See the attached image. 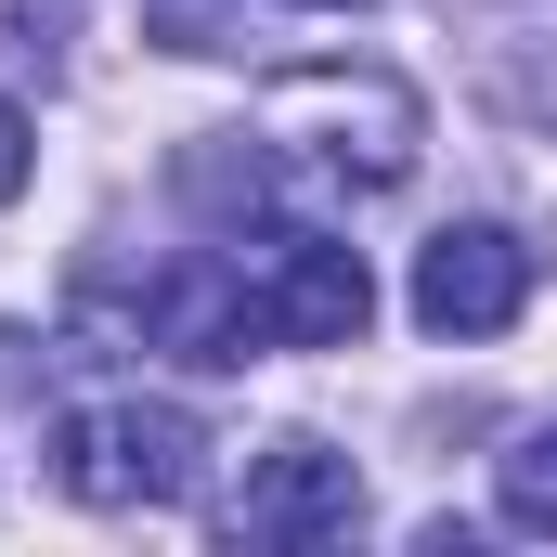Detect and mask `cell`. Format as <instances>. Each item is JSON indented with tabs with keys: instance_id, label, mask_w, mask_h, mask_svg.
Returning a JSON list of instances; mask_svg holds the SVG:
<instances>
[{
	"instance_id": "obj_1",
	"label": "cell",
	"mask_w": 557,
	"mask_h": 557,
	"mask_svg": "<svg viewBox=\"0 0 557 557\" xmlns=\"http://www.w3.org/2000/svg\"><path fill=\"white\" fill-rule=\"evenodd\" d=\"M195 467H208V428L182 416V403H78V416L52 428V480H65L78 506H104V519L182 506Z\"/></svg>"
},
{
	"instance_id": "obj_2",
	"label": "cell",
	"mask_w": 557,
	"mask_h": 557,
	"mask_svg": "<svg viewBox=\"0 0 557 557\" xmlns=\"http://www.w3.org/2000/svg\"><path fill=\"white\" fill-rule=\"evenodd\" d=\"M260 131H273V143H311V156L350 169V182H403L416 143H428V117H416V91L376 78V65H298V78H273Z\"/></svg>"
},
{
	"instance_id": "obj_3",
	"label": "cell",
	"mask_w": 557,
	"mask_h": 557,
	"mask_svg": "<svg viewBox=\"0 0 557 557\" xmlns=\"http://www.w3.org/2000/svg\"><path fill=\"white\" fill-rule=\"evenodd\" d=\"M260 337L273 350H350L363 324H376V273H363V247H337V234H273L260 247Z\"/></svg>"
},
{
	"instance_id": "obj_4",
	"label": "cell",
	"mask_w": 557,
	"mask_h": 557,
	"mask_svg": "<svg viewBox=\"0 0 557 557\" xmlns=\"http://www.w3.org/2000/svg\"><path fill=\"white\" fill-rule=\"evenodd\" d=\"M532 311V247L506 221H441L416 247V324L428 337H506Z\"/></svg>"
},
{
	"instance_id": "obj_5",
	"label": "cell",
	"mask_w": 557,
	"mask_h": 557,
	"mask_svg": "<svg viewBox=\"0 0 557 557\" xmlns=\"http://www.w3.org/2000/svg\"><path fill=\"white\" fill-rule=\"evenodd\" d=\"M337 532H363V467L324 441H273L234 493V545H337Z\"/></svg>"
},
{
	"instance_id": "obj_6",
	"label": "cell",
	"mask_w": 557,
	"mask_h": 557,
	"mask_svg": "<svg viewBox=\"0 0 557 557\" xmlns=\"http://www.w3.org/2000/svg\"><path fill=\"white\" fill-rule=\"evenodd\" d=\"M143 337H169L182 363H260L273 350L260 298H247V260H221V247H195V260H169L143 285Z\"/></svg>"
},
{
	"instance_id": "obj_7",
	"label": "cell",
	"mask_w": 557,
	"mask_h": 557,
	"mask_svg": "<svg viewBox=\"0 0 557 557\" xmlns=\"http://www.w3.org/2000/svg\"><path fill=\"white\" fill-rule=\"evenodd\" d=\"M493 506H506V532L557 545V428H519V441L493 454Z\"/></svg>"
},
{
	"instance_id": "obj_8",
	"label": "cell",
	"mask_w": 557,
	"mask_h": 557,
	"mask_svg": "<svg viewBox=\"0 0 557 557\" xmlns=\"http://www.w3.org/2000/svg\"><path fill=\"white\" fill-rule=\"evenodd\" d=\"M0 52H65V0H0Z\"/></svg>"
},
{
	"instance_id": "obj_9",
	"label": "cell",
	"mask_w": 557,
	"mask_h": 557,
	"mask_svg": "<svg viewBox=\"0 0 557 557\" xmlns=\"http://www.w3.org/2000/svg\"><path fill=\"white\" fill-rule=\"evenodd\" d=\"M26 169H39V143H26V104H0V208L26 195Z\"/></svg>"
},
{
	"instance_id": "obj_10",
	"label": "cell",
	"mask_w": 557,
	"mask_h": 557,
	"mask_svg": "<svg viewBox=\"0 0 557 557\" xmlns=\"http://www.w3.org/2000/svg\"><path fill=\"white\" fill-rule=\"evenodd\" d=\"M506 91H519L532 117H557V52H506Z\"/></svg>"
},
{
	"instance_id": "obj_11",
	"label": "cell",
	"mask_w": 557,
	"mask_h": 557,
	"mask_svg": "<svg viewBox=\"0 0 557 557\" xmlns=\"http://www.w3.org/2000/svg\"><path fill=\"white\" fill-rule=\"evenodd\" d=\"M311 13H350V0H311Z\"/></svg>"
}]
</instances>
